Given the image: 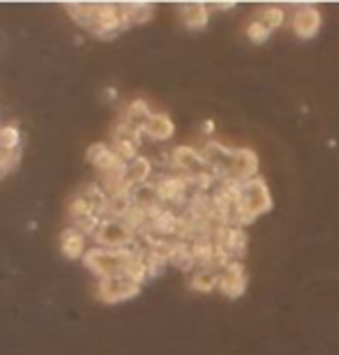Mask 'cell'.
Instances as JSON below:
<instances>
[{"label": "cell", "instance_id": "cell-20", "mask_svg": "<svg viewBox=\"0 0 339 355\" xmlns=\"http://www.w3.org/2000/svg\"><path fill=\"white\" fill-rule=\"evenodd\" d=\"M21 164V150H0V180L12 171H17Z\"/></svg>", "mask_w": 339, "mask_h": 355}, {"label": "cell", "instance_id": "cell-21", "mask_svg": "<svg viewBox=\"0 0 339 355\" xmlns=\"http://www.w3.org/2000/svg\"><path fill=\"white\" fill-rule=\"evenodd\" d=\"M238 3H210V10H220V12H229V10H236Z\"/></svg>", "mask_w": 339, "mask_h": 355}, {"label": "cell", "instance_id": "cell-11", "mask_svg": "<svg viewBox=\"0 0 339 355\" xmlns=\"http://www.w3.org/2000/svg\"><path fill=\"white\" fill-rule=\"evenodd\" d=\"M90 243H93V240H90L83 231L74 229V226H65L58 238L62 257L69 261H83L86 252L90 250Z\"/></svg>", "mask_w": 339, "mask_h": 355}, {"label": "cell", "instance_id": "cell-1", "mask_svg": "<svg viewBox=\"0 0 339 355\" xmlns=\"http://www.w3.org/2000/svg\"><path fill=\"white\" fill-rule=\"evenodd\" d=\"M65 12L97 40H113L127 31L120 3H62Z\"/></svg>", "mask_w": 339, "mask_h": 355}, {"label": "cell", "instance_id": "cell-17", "mask_svg": "<svg viewBox=\"0 0 339 355\" xmlns=\"http://www.w3.org/2000/svg\"><path fill=\"white\" fill-rule=\"evenodd\" d=\"M257 19L263 21V24L275 33L277 28H281L286 24V10H284V7H277V5L261 7V10L257 12Z\"/></svg>", "mask_w": 339, "mask_h": 355}, {"label": "cell", "instance_id": "cell-13", "mask_svg": "<svg viewBox=\"0 0 339 355\" xmlns=\"http://www.w3.org/2000/svg\"><path fill=\"white\" fill-rule=\"evenodd\" d=\"M153 178H155L153 162L150 157H146V155H139L137 159H132L130 164H127V184H130L132 191L144 187L148 182H153Z\"/></svg>", "mask_w": 339, "mask_h": 355}, {"label": "cell", "instance_id": "cell-3", "mask_svg": "<svg viewBox=\"0 0 339 355\" xmlns=\"http://www.w3.org/2000/svg\"><path fill=\"white\" fill-rule=\"evenodd\" d=\"M134 247H130V250H109V247L90 245V250L86 252V257H83L81 263L90 275L95 277V282L125 275V270L134 257Z\"/></svg>", "mask_w": 339, "mask_h": 355}, {"label": "cell", "instance_id": "cell-19", "mask_svg": "<svg viewBox=\"0 0 339 355\" xmlns=\"http://www.w3.org/2000/svg\"><path fill=\"white\" fill-rule=\"evenodd\" d=\"M245 35H247V40H250L252 44H266V42L270 40L272 31L261 19H252L250 24H247V28H245Z\"/></svg>", "mask_w": 339, "mask_h": 355}, {"label": "cell", "instance_id": "cell-4", "mask_svg": "<svg viewBox=\"0 0 339 355\" xmlns=\"http://www.w3.org/2000/svg\"><path fill=\"white\" fill-rule=\"evenodd\" d=\"M137 243V231L130 224H125L123 219H102L93 236V245L109 247V250H130Z\"/></svg>", "mask_w": 339, "mask_h": 355}, {"label": "cell", "instance_id": "cell-8", "mask_svg": "<svg viewBox=\"0 0 339 355\" xmlns=\"http://www.w3.org/2000/svg\"><path fill=\"white\" fill-rule=\"evenodd\" d=\"M288 26H291L295 37L309 42L321 33L323 14L319 7H314V5H300V7H295L291 12V17H288Z\"/></svg>", "mask_w": 339, "mask_h": 355}, {"label": "cell", "instance_id": "cell-18", "mask_svg": "<svg viewBox=\"0 0 339 355\" xmlns=\"http://www.w3.org/2000/svg\"><path fill=\"white\" fill-rule=\"evenodd\" d=\"M21 144H24V137L17 125H0V150H21Z\"/></svg>", "mask_w": 339, "mask_h": 355}, {"label": "cell", "instance_id": "cell-9", "mask_svg": "<svg viewBox=\"0 0 339 355\" xmlns=\"http://www.w3.org/2000/svg\"><path fill=\"white\" fill-rule=\"evenodd\" d=\"M86 162L95 168L97 175H107L123 168L127 162L120 159V155L113 150V146L107 144V141H95L93 146H88L86 150Z\"/></svg>", "mask_w": 339, "mask_h": 355}, {"label": "cell", "instance_id": "cell-5", "mask_svg": "<svg viewBox=\"0 0 339 355\" xmlns=\"http://www.w3.org/2000/svg\"><path fill=\"white\" fill-rule=\"evenodd\" d=\"M168 166H171V171L185 175V178H199V175L213 173V168H210L203 150L192 148V146L173 148V150L168 153Z\"/></svg>", "mask_w": 339, "mask_h": 355}, {"label": "cell", "instance_id": "cell-7", "mask_svg": "<svg viewBox=\"0 0 339 355\" xmlns=\"http://www.w3.org/2000/svg\"><path fill=\"white\" fill-rule=\"evenodd\" d=\"M141 288L144 286L130 279L127 275H118V277H109V279L95 282V297L104 304H120L137 297L141 293Z\"/></svg>", "mask_w": 339, "mask_h": 355}, {"label": "cell", "instance_id": "cell-16", "mask_svg": "<svg viewBox=\"0 0 339 355\" xmlns=\"http://www.w3.org/2000/svg\"><path fill=\"white\" fill-rule=\"evenodd\" d=\"M120 5H123V17H125L127 28L148 24L155 14L153 3H120Z\"/></svg>", "mask_w": 339, "mask_h": 355}, {"label": "cell", "instance_id": "cell-2", "mask_svg": "<svg viewBox=\"0 0 339 355\" xmlns=\"http://www.w3.org/2000/svg\"><path fill=\"white\" fill-rule=\"evenodd\" d=\"M272 194L270 187L263 178H254V180L240 182V194H238V217L236 224H250L254 219L268 215L272 210Z\"/></svg>", "mask_w": 339, "mask_h": 355}, {"label": "cell", "instance_id": "cell-10", "mask_svg": "<svg viewBox=\"0 0 339 355\" xmlns=\"http://www.w3.org/2000/svg\"><path fill=\"white\" fill-rule=\"evenodd\" d=\"M217 291H222V295H226L229 300H238L240 295H245L247 272L240 261H231L229 266L220 270V288Z\"/></svg>", "mask_w": 339, "mask_h": 355}, {"label": "cell", "instance_id": "cell-14", "mask_svg": "<svg viewBox=\"0 0 339 355\" xmlns=\"http://www.w3.org/2000/svg\"><path fill=\"white\" fill-rule=\"evenodd\" d=\"M210 5L206 3H185L180 5V19L187 31H203L210 21Z\"/></svg>", "mask_w": 339, "mask_h": 355}, {"label": "cell", "instance_id": "cell-15", "mask_svg": "<svg viewBox=\"0 0 339 355\" xmlns=\"http://www.w3.org/2000/svg\"><path fill=\"white\" fill-rule=\"evenodd\" d=\"M189 288L196 291V293H213V291L220 288V270L213 268L194 270L192 277H189Z\"/></svg>", "mask_w": 339, "mask_h": 355}, {"label": "cell", "instance_id": "cell-22", "mask_svg": "<svg viewBox=\"0 0 339 355\" xmlns=\"http://www.w3.org/2000/svg\"><path fill=\"white\" fill-rule=\"evenodd\" d=\"M201 130H203V134H206V137H213V132H215V123H213V120H206V123L201 125Z\"/></svg>", "mask_w": 339, "mask_h": 355}, {"label": "cell", "instance_id": "cell-6", "mask_svg": "<svg viewBox=\"0 0 339 355\" xmlns=\"http://www.w3.org/2000/svg\"><path fill=\"white\" fill-rule=\"evenodd\" d=\"M259 178V155L252 148H231V155L226 159V166L220 180L247 182Z\"/></svg>", "mask_w": 339, "mask_h": 355}, {"label": "cell", "instance_id": "cell-12", "mask_svg": "<svg viewBox=\"0 0 339 355\" xmlns=\"http://www.w3.org/2000/svg\"><path fill=\"white\" fill-rule=\"evenodd\" d=\"M144 137L155 141V144H164L175 137V125L168 113L153 111V116L148 118V123L144 125Z\"/></svg>", "mask_w": 339, "mask_h": 355}]
</instances>
